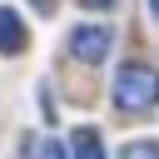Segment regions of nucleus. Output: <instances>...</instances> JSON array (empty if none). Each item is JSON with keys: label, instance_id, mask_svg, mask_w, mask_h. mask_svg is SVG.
<instances>
[{"label": "nucleus", "instance_id": "1a4fd4ad", "mask_svg": "<svg viewBox=\"0 0 159 159\" xmlns=\"http://www.w3.org/2000/svg\"><path fill=\"white\" fill-rule=\"evenodd\" d=\"M149 15H154V20H159V0H149Z\"/></svg>", "mask_w": 159, "mask_h": 159}, {"label": "nucleus", "instance_id": "f257e3e1", "mask_svg": "<svg viewBox=\"0 0 159 159\" xmlns=\"http://www.w3.org/2000/svg\"><path fill=\"white\" fill-rule=\"evenodd\" d=\"M109 94H114V109H124V114H149V109L159 104V70L129 60V65H119Z\"/></svg>", "mask_w": 159, "mask_h": 159}, {"label": "nucleus", "instance_id": "6e6552de", "mask_svg": "<svg viewBox=\"0 0 159 159\" xmlns=\"http://www.w3.org/2000/svg\"><path fill=\"white\" fill-rule=\"evenodd\" d=\"M50 5H55V0H35V10H40V15H45V10H50Z\"/></svg>", "mask_w": 159, "mask_h": 159}, {"label": "nucleus", "instance_id": "20e7f679", "mask_svg": "<svg viewBox=\"0 0 159 159\" xmlns=\"http://www.w3.org/2000/svg\"><path fill=\"white\" fill-rule=\"evenodd\" d=\"M25 159H65V144L50 134H30L25 139Z\"/></svg>", "mask_w": 159, "mask_h": 159}, {"label": "nucleus", "instance_id": "423d86ee", "mask_svg": "<svg viewBox=\"0 0 159 159\" xmlns=\"http://www.w3.org/2000/svg\"><path fill=\"white\" fill-rule=\"evenodd\" d=\"M119 159H159V139H134L119 149Z\"/></svg>", "mask_w": 159, "mask_h": 159}, {"label": "nucleus", "instance_id": "0eeeda50", "mask_svg": "<svg viewBox=\"0 0 159 159\" xmlns=\"http://www.w3.org/2000/svg\"><path fill=\"white\" fill-rule=\"evenodd\" d=\"M84 5H94V10H109V5H119V0H84Z\"/></svg>", "mask_w": 159, "mask_h": 159}, {"label": "nucleus", "instance_id": "7ed1b4c3", "mask_svg": "<svg viewBox=\"0 0 159 159\" xmlns=\"http://www.w3.org/2000/svg\"><path fill=\"white\" fill-rule=\"evenodd\" d=\"M25 40H30V35H25V20H20L10 5H0V55H20Z\"/></svg>", "mask_w": 159, "mask_h": 159}, {"label": "nucleus", "instance_id": "f03ea898", "mask_svg": "<svg viewBox=\"0 0 159 159\" xmlns=\"http://www.w3.org/2000/svg\"><path fill=\"white\" fill-rule=\"evenodd\" d=\"M109 45H114V35H109L104 25H75V30H70V55H75L80 65L109 60Z\"/></svg>", "mask_w": 159, "mask_h": 159}, {"label": "nucleus", "instance_id": "39448f33", "mask_svg": "<svg viewBox=\"0 0 159 159\" xmlns=\"http://www.w3.org/2000/svg\"><path fill=\"white\" fill-rule=\"evenodd\" d=\"M70 159H104V144H99V134H94V129H80V134L70 139Z\"/></svg>", "mask_w": 159, "mask_h": 159}]
</instances>
